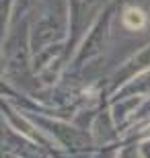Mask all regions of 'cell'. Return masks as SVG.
Returning <instances> with one entry per match:
<instances>
[{"label": "cell", "instance_id": "cell-1", "mask_svg": "<svg viewBox=\"0 0 150 158\" xmlns=\"http://www.w3.org/2000/svg\"><path fill=\"white\" fill-rule=\"evenodd\" d=\"M121 23L130 31H140L146 27V15L140 8H126L121 15Z\"/></svg>", "mask_w": 150, "mask_h": 158}]
</instances>
